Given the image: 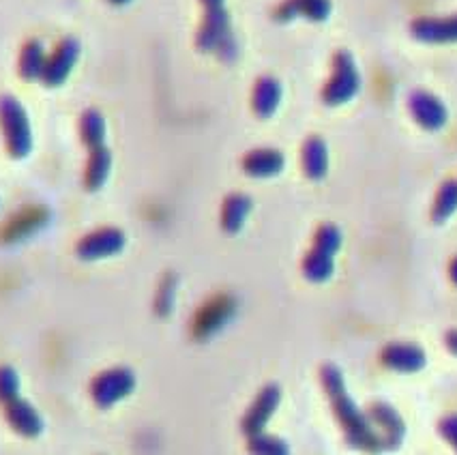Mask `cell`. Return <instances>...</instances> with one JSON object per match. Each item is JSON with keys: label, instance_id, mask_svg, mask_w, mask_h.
<instances>
[{"label": "cell", "instance_id": "cell-1", "mask_svg": "<svg viewBox=\"0 0 457 455\" xmlns=\"http://www.w3.org/2000/svg\"><path fill=\"white\" fill-rule=\"evenodd\" d=\"M324 385H327L328 393H331L335 409H337L339 417H342L344 426H346L348 438L353 441V444H359V447H365V449H378L380 447L378 434L374 432L371 423L365 421V417L361 415V410L354 406V401L348 398L339 369L331 368V365L324 368Z\"/></svg>", "mask_w": 457, "mask_h": 455}, {"label": "cell", "instance_id": "cell-2", "mask_svg": "<svg viewBox=\"0 0 457 455\" xmlns=\"http://www.w3.org/2000/svg\"><path fill=\"white\" fill-rule=\"evenodd\" d=\"M206 7L204 24L198 35V46L204 52H220L223 58L235 56V39L230 33V20H228L223 0H202Z\"/></svg>", "mask_w": 457, "mask_h": 455}, {"label": "cell", "instance_id": "cell-3", "mask_svg": "<svg viewBox=\"0 0 457 455\" xmlns=\"http://www.w3.org/2000/svg\"><path fill=\"white\" fill-rule=\"evenodd\" d=\"M361 88V73L357 62L350 52H337L333 58V78L324 88L322 97L328 105L348 103L350 99L357 97Z\"/></svg>", "mask_w": 457, "mask_h": 455}, {"label": "cell", "instance_id": "cell-4", "mask_svg": "<svg viewBox=\"0 0 457 455\" xmlns=\"http://www.w3.org/2000/svg\"><path fill=\"white\" fill-rule=\"evenodd\" d=\"M0 116H3L4 134H7L9 148L15 155H24L30 148V127L22 105L15 99H3L0 103Z\"/></svg>", "mask_w": 457, "mask_h": 455}, {"label": "cell", "instance_id": "cell-5", "mask_svg": "<svg viewBox=\"0 0 457 455\" xmlns=\"http://www.w3.org/2000/svg\"><path fill=\"white\" fill-rule=\"evenodd\" d=\"M411 114L423 129L428 131H438L443 129L449 120V112H446V105L440 102L438 97L428 91H417L411 95Z\"/></svg>", "mask_w": 457, "mask_h": 455}, {"label": "cell", "instance_id": "cell-6", "mask_svg": "<svg viewBox=\"0 0 457 455\" xmlns=\"http://www.w3.org/2000/svg\"><path fill=\"white\" fill-rule=\"evenodd\" d=\"M414 39L423 44H457V15L421 18L411 26Z\"/></svg>", "mask_w": 457, "mask_h": 455}, {"label": "cell", "instance_id": "cell-7", "mask_svg": "<svg viewBox=\"0 0 457 455\" xmlns=\"http://www.w3.org/2000/svg\"><path fill=\"white\" fill-rule=\"evenodd\" d=\"M382 359L391 369L403 374H414L425 368V352L414 343H391L382 352Z\"/></svg>", "mask_w": 457, "mask_h": 455}, {"label": "cell", "instance_id": "cell-8", "mask_svg": "<svg viewBox=\"0 0 457 455\" xmlns=\"http://www.w3.org/2000/svg\"><path fill=\"white\" fill-rule=\"evenodd\" d=\"M78 58V46L73 41H65V44L58 46V50L54 52V56L44 65V82L47 84H61L71 71L73 62Z\"/></svg>", "mask_w": 457, "mask_h": 455}, {"label": "cell", "instance_id": "cell-9", "mask_svg": "<svg viewBox=\"0 0 457 455\" xmlns=\"http://www.w3.org/2000/svg\"><path fill=\"white\" fill-rule=\"evenodd\" d=\"M301 13L310 20H316V22H322L331 13V0H288L279 9L281 20H292Z\"/></svg>", "mask_w": 457, "mask_h": 455}, {"label": "cell", "instance_id": "cell-10", "mask_svg": "<svg viewBox=\"0 0 457 455\" xmlns=\"http://www.w3.org/2000/svg\"><path fill=\"white\" fill-rule=\"evenodd\" d=\"M281 102V87L275 78H262L256 84V91H253V110L262 116V119H269L270 114L278 110Z\"/></svg>", "mask_w": 457, "mask_h": 455}, {"label": "cell", "instance_id": "cell-11", "mask_svg": "<svg viewBox=\"0 0 457 455\" xmlns=\"http://www.w3.org/2000/svg\"><path fill=\"white\" fill-rule=\"evenodd\" d=\"M281 166H284V157L279 151H270V148L249 153L245 160L247 172L256 174V177H270V174L279 172Z\"/></svg>", "mask_w": 457, "mask_h": 455}, {"label": "cell", "instance_id": "cell-12", "mask_svg": "<svg viewBox=\"0 0 457 455\" xmlns=\"http://www.w3.org/2000/svg\"><path fill=\"white\" fill-rule=\"evenodd\" d=\"M371 417H374V423L371 426H380V430L386 434V444H400V441L403 438V423L400 417H397V412L389 409V406H374V410H371Z\"/></svg>", "mask_w": 457, "mask_h": 455}, {"label": "cell", "instance_id": "cell-13", "mask_svg": "<svg viewBox=\"0 0 457 455\" xmlns=\"http://www.w3.org/2000/svg\"><path fill=\"white\" fill-rule=\"evenodd\" d=\"M303 161H305V170L312 178H320L327 172V145L320 140V137H310L305 145V151H303Z\"/></svg>", "mask_w": 457, "mask_h": 455}, {"label": "cell", "instance_id": "cell-14", "mask_svg": "<svg viewBox=\"0 0 457 455\" xmlns=\"http://www.w3.org/2000/svg\"><path fill=\"white\" fill-rule=\"evenodd\" d=\"M457 211V181H449L443 185L438 198H436L432 217L436 224H443Z\"/></svg>", "mask_w": 457, "mask_h": 455}, {"label": "cell", "instance_id": "cell-15", "mask_svg": "<svg viewBox=\"0 0 457 455\" xmlns=\"http://www.w3.org/2000/svg\"><path fill=\"white\" fill-rule=\"evenodd\" d=\"M44 50H41L39 44H29L26 46L22 54V76L33 80V78H39L44 73Z\"/></svg>", "mask_w": 457, "mask_h": 455}, {"label": "cell", "instance_id": "cell-16", "mask_svg": "<svg viewBox=\"0 0 457 455\" xmlns=\"http://www.w3.org/2000/svg\"><path fill=\"white\" fill-rule=\"evenodd\" d=\"M82 131L90 145H101V140H104V134H105L104 119H101L97 112H87L82 120Z\"/></svg>", "mask_w": 457, "mask_h": 455}, {"label": "cell", "instance_id": "cell-17", "mask_svg": "<svg viewBox=\"0 0 457 455\" xmlns=\"http://www.w3.org/2000/svg\"><path fill=\"white\" fill-rule=\"evenodd\" d=\"M440 434L457 449V415H451L440 423Z\"/></svg>", "mask_w": 457, "mask_h": 455}, {"label": "cell", "instance_id": "cell-18", "mask_svg": "<svg viewBox=\"0 0 457 455\" xmlns=\"http://www.w3.org/2000/svg\"><path fill=\"white\" fill-rule=\"evenodd\" d=\"M446 346H449V351L457 354V331H451L449 335H446Z\"/></svg>", "mask_w": 457, "mask_h": 455}, {"label": "cell", "instance_id": "cell-19", "mask_svg": "<svg viewBox=\"0 0 457 455\" xmlns=\"http://www.w3.org/2000/svg\"><path fill=\"white\" fill-rule=\"evenodd\" d=\"M451 279L457 284V258L453 262H451Z\"/></svg>", "mask_w": 457, "mask_h": 455}, {"label": "cell", "instance_id": "cell-20", "mask_svg": "<svg viewBox=\"0 0 457 455\" xmlns=\"http://www.w3.org/2000/svg\"><path fill=\"white\" fill-rule=\"evenodd\" d=\"M112 3H119V4H125V3H129V0H112Z\"/></svg>", "mask_w": 457, "mask_h": 455}]
</instances>
